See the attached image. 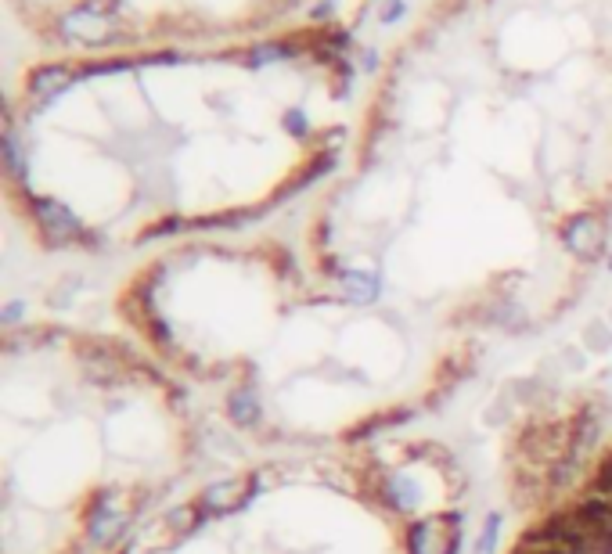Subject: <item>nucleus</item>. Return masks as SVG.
<instances>
[{
  "mask_svg": "<svg viewBox=\"0 0 612 554\" xmlns=\"http://www.w3.org/2000/svg\"><path fill=\"white\" fill-rule=\"evenodd\" d=\"M530 533L569 554H612V508L591 493L587 501L569 511H558Z\"/></svg>",
  "mask_w": 612,
  "mask_h": 554,
  "instance_id": "nucleus-1",
  "label": "nucleus"
},
{
  "mask_svg": "<svg viewBox=\"0 0 612 554\" xmlns=\"http://www.w3.org/2000/svg\"><path fill=\"white\" fill-rule=\"evenodd\" d=\"M461 537V519L454 511L414 522L407 533V554H454Z\"/></svg>",
  "mask_w": 612,
  "mask_h": 554,
  "instance_id": "nucleus-2",
  "label": "nucleus"
},
{
  "mask_svg": "<svg viewBox=\"0 0 612 554\" xmlns=\"http://www.w3.org/2000/svg\"><path fill=\"white\" fill-rule=\"evenodd\" d=\"M566 242L576 256H584V260H598L605 249V227L602 220H594V216H584V220H576V224L566 227Z\"/></svg>",
  "mask_w": 612,
  "mask_h": 554,
  "instance_id": "nucleus-3",
  "label": "nucleus"
},
{
  "mask_svg": "<svg viewBox=\"0 0 612 554\" xmlns=\"http://www.w3.org/2000/svg\"><path fill=\"white\" fill-rule=\"evenodd\" d=\"M249 493H252V479L245 475V479H227V483H216L209 486L202 497H198V508H206V511H227V508H238V504L249 501Z\"/></svg>",
  "mask_w": 612,
  "mask_h": 554,
  "instance_id": "nucleus-4",
  "label": "nucleus"
},
{
  "mask_svg": "<svg viewBox=\"0 0 612 554\" xmlns=\"http://www.w3.org/2000/svg\"><path fill=\"white\" fill-rule=\"evenodd\" d=\"M40 227H44L51 245H65L69 238H76V224H72L62 209H54V206H40Z\"/></svg>",
  "mask_w": 612,
  "mask_h": 554,
  "instance_id": "nucleus-5",
  "label": "nucleus"
},
{
  "mask_svg": "<svg viewBox=\"0 0 612 554\" xmlns=\"http://www.w3.org/2000/svg\"><path fill=\"white\" fill-rule=\"evenodd\" d=\"M123 526H126L123 515L108 511L105 504H101V508H94V515H90V537H94V544H112Z\"/></svg>",
  "mask_w": 612,
  "mask_h": 554,
  "instance_id": "nucleus-6",
  "label": "nucleus"
},
{
  "mask_svg": "<svg viewBox=\"0 0 612 554\" xmlns=\"http://www.w3.org/2000/svg\"><path fill=\"white\" fill-rule=\"evenodd\" d=\"M231 418L238 421V425H252V421L260 418V403H256V396L234 393L231 396Z\"/></svg>",
  "mask_w": 612,
  "mask_h": 554,
  "instance_id": "nucleus-7",
  "label": "nucleus"
},
{
  "mask_svg": "<svg viewBox=\"0 0 612 554\" xmlns=\"http://www.w3.org/2000/svg\"><path fill=\"white\" fill-rule=\"evenodd\" d=\"M594 497H602V501L612 508V457L602 461L598 472H594Z\"/></svg>",
  "mask_w": 612,
  "mask_h": 554,
  "instance_id": "nucleus-8",
  "label": "nucleus"
}]
</instances>
